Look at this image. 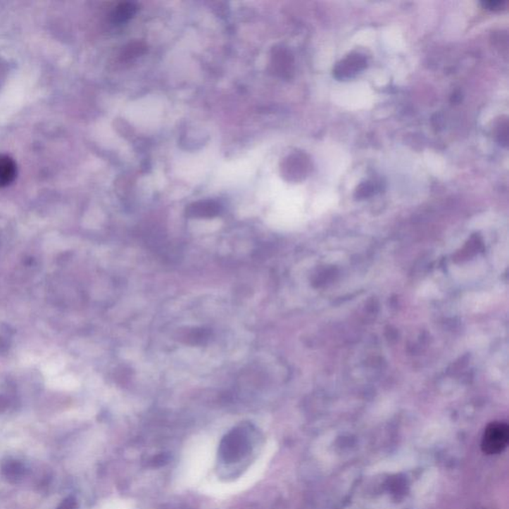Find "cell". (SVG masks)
Instances as JSON below:
<instances>
[{
	"label": "cell",
	"mask_w": 509,
	"mask_h": 509,
	"mask_svg": "<svg viewBox=\"0 0 509 509\" xmlns=\"http://www.w3.org/2000/svg\"><path fill=\"white\" fill-rule=\"evenodd\" d=\"M310 168L308 159L303 153H294L284 159L282 164V175L289 182H300Z\"/></svg>",
	"instance_id": "obj_2"
},
{
	"label": "cell",
	"mask_w": 509,
	"mask_h": 509,
	"mask_svg": "<svg viewBox=\"0 0 509 509\" xmlns=\"http://www.w3.org/2000/svg\"><path fill=\"white\" fill-rule=\"evenodd\" d=\"M275 63H276L275 65L279 68V71H286L291 65V58H289L288 53L281 50V51L277 53Z\"/></svg>",
	"instance_id": "obj_8"
},
{
	"label": "cell",
	"mask_w": 509,
	"mask_h": 509,
	"mask_svg": "<svg viewBox=\"0 0 509 509\" xmlns=\"http://www.w3.org/2000/svg\"><path fill=\"white\" fill-rule=\"evenodd\" d=\"M482 4L484 8L489 9V11H498L504 8L506 2L503 0H489V1H482Z\"/></svg>",
	"instance_id": "obj_10"
},
{
	"label": "cell",
	"mask_w": 509,
	"mask_h": 509,
	"mask_svg": "<svg viewBox=\"0 0 509 509\" xmlns=\"http://www.w3.org/2000/svg\"><path fill=\"white\" fill-rule=\"evenodd\" d=\"M508 441L509 428L508 425L501 423V422L489 424L482 436V452L486 455H498L506 448Z\"/></svg>",
	"instance_id": "obj_1"
},
{
	"label": "cell",
	"mask_w": 509,
	"mask_h": 509,
	"mask_svg": "<svg viewBox=\"0 0 509 509\" xmlns=\"http://www.w3.org/2000/svg\"><path fill=\"white\" fill-rule=\"evenodd\" d=\"M367 59L360 53H352L337 63L334 69V76L337 80L353 78L359 72L366 68Z\"/></svg>",
	"instance_id": "obj_3"
},
{
	"label": "cell",
	"mask_w": 509,
	"mask_h": 509,
	"mask_svg": "<svg viewBox=\"0 0 509 509\" xmlns=\"http://www.w3.org/2000/svg\"><path fill=\"white\" fill-rule=\"evenodd\" d=\"M496 137H498V142L504 146H508V120H499L498 125H496Z\"/></svg>",
	"instance_id": "obj_7"
},
{
	"label": "cell",
	"mask_w": 509,
	"mask_h": 509,
	"mask_svg": "<svg viewBox=\"0 0 509 509\" xmlns=\"http://www.w3.org/2000/svg\"><path fill=\"white\" fill-rule=\"evenodd\" d=\"M144 49H146V47L142 43H132L125 49V57L130 59V58L139 56V55L144 52Z\"/></svg>",
	"instance_id": "obj_9"
},
{
	"label": "cell",
	"mask_w": 509,
	"mask_h": 509,
	"mask_svg": "<svg viewBox=\"0 0 509 509\" xmlns=\"http://www.w3.org/2000/svg\"><path fill=\"white\" fill-rule=\"evenodd\" d=\"M208 339V334H206L205 330H195L191 335H190V339L194 340L195 344H200L203 342V340Z\"/></svg>",
	"instance_id": "obj_11"
},
{
	"label": "cell",
	"mask_w": 509,
	"mask_h": 509,
	"mask_svg": "<svg viewBox=\"0 0 509 509\" xmlns=\"http://www.w3.org/2000/svg\"><path fill=\"white\" fill-rule=\"evenodd\" d=\"M137 7L132 2H125L120 4L112 13V20L113 23L122 24L127 23L130 18H134L136 14Z\"/></svg>",
	"instance_id": "obj_6"
},
{
	"label": "cell",
	"mask_w": 509,
	"mask_h": 509,
	"mask_svg": "<svg viewBox=\"0 0 509 509\" xmlns=\"http://www.w3.org/2000/svg\"><path fill=\"white\" fill-rule=\"evenodd\" d=\"M18 175V166L15 161L9 156L0 154V187H6L11 184Z\"/></svg>",
	"instance_id": "obj_5"
},
{
	"label": "cell",
	"mask_w": 509,
	"mask_h": 509,
	"mask_svg": "<svg viewBox=\"0 0 509 509\" xmlns=\"http://www.w3.org/2000/svg\"><path fill=\"white\" fill-rule=\"evenodd\" d=\"M222 206L214 200H203L190 204L187 209V215L191 218H213L221 213Z\"/></svg>",
	"instance_id": "obj_4"
}]
</instances>
